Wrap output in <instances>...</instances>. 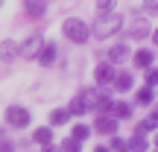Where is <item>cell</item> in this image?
Masks as SVG:
<instances>
[{
    "instance_id": "cell-21",
    "label": "cell",
    "mask_w": 158,
    "mask_h": 152,
    "mask_svg": "<svg viewBox=\"0 0 158 152\" xmlns=\"http://www.w3.org/2000/svg\"><path fill=\"white\" fill-rule=\"evenodd\" d=\"M114 9H117V0H97V15H106Z\"/></svg>"
},
{
    "instance_id": "cell-4",
    "label": "cell",
    "mask_w": 158,
    "mask_h": 152,
    "mask_svg": "<svg viewBox=\"0 0 158 152\" xmlns=\"http://www.w3.org/2000/svg\"><path fill=\"white\" fill-rule=\"evenodd\" d=\"M91 94H94V91H79L73 100L68 102V114H73V117H82L85 111H91Z\"/></svg>"
},
{
    "instance_id": "cell-3",
    "label": "cell",
    "mask_w": 158,
    "mask_h": 152,
    "mask_svg": "<svg viewBox=\"0 0 158 152\" xmlns=\"http://www.w3.org/2000/svg\"><path fill=\"white\" fill-rule=\"evenodd\" d=\"M3 120H6V129H27V126L32 123V114L23 105H6Z\"/></svg>"
},
{
    "instance_id": "cell-30",
    "label": "cell",
    "mask_w": 158,
    "mask_h": 152,
    "mask_svg": "<svg viewBox=\"0 0 158 152\" xmlns=\"http://www.w3.org/2000/svg\"><path fill=\"white\" fill-rule=\"evenodd\" d=\"M94 152H108V146H94Z\"/></svg>"
},
{
    "instance_id": "cell-23",
    "label": "cell",
    "mask_w": 158,
    "mask_h": 152,
    "mask_svg": "<svg viewBox=\"0 0 158 152\" xmlns=\"http://www.w3.org/2000/svg\"><path fill=\"white\" fill-rule=\"evenodd\" d=\"M149 32H152V29H149V27H143V23H135V27H132V38H147V35Z\"/></svg>"
},
{
    "instance_id": "cell-7",
    "label": "cell",
    "mask_w": 158,
    "mask_h": 152,
    "mask_svg": "<svg viewBox=\"0 0 158 152\" xmlns=\"http://www.w3.org/2000/svg\"><path fill=\"white\" fill-rule=\"evenodd\" d=\"M147 149H152V146H149V141H147V132H143V129H135L132 141L126 143V152H147Z\"/></svg>"
},
{
    "instance_id": "cell-25",
    "label": "cell",
    "mask_w": 158,
    "mask_h": 152,
    "mask_svg": "<svg viewBox=\"0 0 158 152\" xmlns=\"http://www.w3.org/2000/svg\"><path fill=\"white\" fill-rule=\"evenodd\" d=\"M108 149H117V152H123V149H126V141L114 135V138H111V146H108Z\"/></svg>"
},
{
    "instance_id": "cell-11",
    "label": "cell",
    "mask_w": 158,
    "mask_h": 152,
    "mask_svg": "<svg viewBox=\"0 0 158 152\" xmlns=\"http://www.w3.org/2000/svg\"><path fill=\"white\" fill-rule=\"evenodd\" d=\"M129 56H132V62H135V68H152V62H155L152 50H135V53H129Z\"/></svg>"
},
{
    "instance_id": "cell-16",
    "label": "cell",
    "mask_w": 158,
    "mask_h": 152,
    "mask_svg": "<svg viewBox=\"0 0 158 152\" xmlns=\"http://www.w3.org/2000/svg\"><path fill=\"white\" fill-rule=\"evenodd\" d=\"M135 102H138V105H152V102H155V91L149 88V85L138 88L135 91Z\"/></svg>"
},
{
    "instance_id": "cell-33",
    "label": "cell",
    "mask_w": 158,
    "mask_h": 152,
    "mask_svg": "<svg viewBox=\"0 0 158 152\" xmlns=\"http://www.w3.org/2000/svg\"><path fill=\"white\" fill-rule=\"evenodd\" d=\"M123 152H126V149H123Z\"/></svg>"
},
{
    "instance_id": "cell-12",
    "label": "cell",
    "mask_w": 158,
    "mask_h": 152,
    "mask_svg": "<svg viewBox=\"0 0 158 152\" xmlns=\"http://www.w3.org/2000/svg\"><path fill=\"white\" fill-rule=\"evenodd\" d=\"M15 59H18V44H15V41H9V38L0 41V62L9 64V62H15Z\"/></svg>"
},
{
    "instance_id": "cell-14",
    "label": "cell",
    "mask_w": 158,
    "mask_h": 152,
    "mask_svg": "<svg viewBox=\"0 0 158 152\" xmlns=\"http://www.w3.org/2000/svg\"><path fill=\"white\" fill-rule=\"evenodd\" d=\"M132 82H135V79H132L129 70H120V73H114V76H111V85H114L117 91H129V88H132Z\"/></svg>"
},
{
    "instance_id": "cell-27",
    "label": "cell",
    "mask_w": 158,
    "mask_h": 152,
    "mask_svg": "<svg viewBox=\"0 0 158 152\" xmlns=\"http://www.w3.org/2000/svg\"><path fill=\"white\" fill-rule=\"evenodd\" d=\"M143 12H147V15H155V0H147V3H143Z\"/></svg>"
},
{
    "instance_id": "cell-1",
    "label": "cell",
    "mask_w": 158,
    "mask_h": 152,
    "mask_svg": "<svg viewBox=\"0 0 158 152\" xmlns=\"http://www.w3.org/2000/svg\"><path fill=\"white\" fill-rule=\"evenodd\" d=\"M120 27H123V15H120V12H106V15H97L94 27H88V29L97 38H108V35L120 32Z\"/></svg>"
},
{
    "instance_id": "cell-17",
    "label": "cell",
    "mask_w": 158,
    "mask_h": 152,
    "mask_svg": "<svg viewBox=\"0 0 158 152\" xmlns=\"http://www.w3.org/2000/svg\"><path fill=\"white\" fill-rule=\"evenodd\" d=\"M108 114H114L117 120H126V117H132V102H123V100L111 102V111H108Z\"/></svg>"
},
{
    "instance_id": "cell-32",
    "label": "cell",
    "mask_w": 158,
    "mask_h": 152,
    "mask_svg": "<svg viewBox=\"0 0 158 152\" xmlns=\"http://www.w3.org/2000/svg\"><path fill=\"white\" fill-rule=\"evenodd\" d=\"M0 6H3V0H0Z\"/></svg>"
},
{
    "instance_id": "cell-2",
    "label": "cell",
    "mask_w": 158,
    "mask_h": 152,
    "mask_svg": "<svg viewBox=\"0 0 158 152\" xmlns=\"http://www.w3.org/2000/svg\"><path fill=\"white\" fill-rule=\"evenodd\" d=\"M62 32H64V38L73 41V44H85V41L91 38V29H88V23H85L82 18H64Z\"/></svg>"
},
{
    "instance_id": "cell-13",
    "label": "cell",
    "mask_w": 158,
    "mask_h": 152,
    "mask_svg": "<svg viewBox=\"0 0 158 152\" xmlns=\"http://www.w3.org/2000/svg\"><path fill=\"white\" fill-rule=\"evenodd\" d=\"M129 59V47L126 44H114L111 50H108V64H120Z\"/></svg>"
},
{
    "instance_id": "cell-28",
    "label": "cell",
    "mask_w": 158,
    "mask_h": 152,
    "mask_svg": "<svg viewBox=\"0 0 158 152\" xmlns=\"http://www.w3.org/2000/svg\"><path fill=\"white\" fill-rule=\"evenodd\" d=\"M0 152H15V146H12L9 141H3V138H0Z\"/></svg>"
},
{
    "instance_id": "cell-6",
    "label": "cell",
    "mask_w": 158,
    "mask_h": 152,
    "mask_svg": "<svg viewBox=\"0 0 158 152\" xmlns=\"http://www.w3.org/2000/svg\"><path fill=\"white\" fill-rule=\"evenodd\" d=\"M94 132H100V135H117V117L114 114H97Z\"/></svg>"
},
{
    "instance_id": "cell-10",
    "label": "cell",
    "mask_w": 158,
    "mask_h": 152,
    "mask_svg": "<svg viewBox=\"0 0 158 152\" xmlns=\"http://www.w3.org/2000/svg\"><path fill=\"white\" fill-rule=\"evenodd\" d=\"M111 76H114V64H97V68H94V82L97 85H108V82H111Z\"/></svg>"
},
{
    "instance_id": "cell-20",
    "label": "cell",
    "mask_w": 158,
    "mask_h": 152,
    "mask_svg": "<svg viewBox=\"0 0 158 152\" xmlns=\"http://www.w3.org/2000/svg\"><path fill=\"white\" fill-rule=\"evenodd\" d=\"M70 120L68 108H56V111H50V126H64Z\"/></svg>"
},
{
    "instance_id": "cell-9",
    "label": "cell",
    "mask_w": 158,
    "mask_h": 152,
    "mask_svg": "<svg viewBox=\"0 0 158 152\" xmlns=\"http://www.w3.org/2000/svg\"><path fill=\"white\" fill-rule=\"evenodd\" d=\"M56 53H59V50H56V44H53V41H44L35 59H38V62H41V64L47 68V64H53V62H56Z\"/></svg>"
},
{
    "instance_id": "cell-31",
    "label": "cell",
    "mask_w": 158,
    "mask_h": 152,
    "mask_svg": "<svg viewBox=\"0 0 158 152\" xmlns=\"http://www.w3.org/2000/svg\"><path fill=\"white\" fill-rule=\"evenodd\" d=\"M3 135H6V126H0V138H3Z\"/></svg>"
},
{
    "instance_id": "cell-26",
    "label": "cell",
    "mask_w": 158,
    "mask_h": 152,
    "mask_svg": "<svg viewBox=\"0 0 158 152\" xmlns=\"http://www.w3.org/2000/svg\"><path fill=\"white\" fill-rule=\"evenodd\" d=\"M155 82H158V73H155L152 68H147V85H149V88H155Z\"/></svg>"
},
{
    "instance_id": "cell-22",
    "label": "cell",
    "mask_w": 158,
    "mask_h": 152,
    "mask_svg": "<svg viewBox=\"0 0 158 152\" xmlns=\"http://www.w3.org/2000/svg\"><path fill=\"white\" fill-rule=\"evenodd\" d=\"M59 152H82V143L73 141V138H64V141H62V149H59Z\"/></svg>"
},
{
    "instance_id": "cell-8",
    "label": "cell",
    "mask_w": 158,
    "mask_h": 152,
    "mask_svg": "<svg viewBox=\"0 0 158 152\" xmlns=\"http://www.w3.org/2000/svg\"><path fill=\"white\" fill-rule=\"evenodd\" d=\"M111 102L114 100L108 94H97V91L91 94V108H94L97 114H108V111H111Z\"/></svg>"
},
{
    "instance_id": "cell-18",
    "label": "cell",
    "mask_w": 158,
    "mask_h": 152,
    "mask_svg": "<svg viewBox=\"0 0 158 152\" xmlns=\"http://www.w3.org/2000/svg\"><path fill=\"white\" fill-rule=\"evenodd\" d=\"M32 141L35 143H50L53 141V126H38V129L32 132Z\"/></svg>"
},
{
    "instance_id": "cell-5",
    "label": "cell",
    "mask_w": 158,
    "mask_h": 152,
    "mask_svg": "<svg viewBox=\"0 0 158 152\" xmlns=\"http://www.w3.org/2000/svg\"><path fill=\"white\" fill-rule=\"evenodd\" d=\"M41 44H44V35H41V32H32L23 44H18V56L35 59V56H38V50H41Z\"/></svg>"
},
{
    "instance_id": "cell-19",
    "label": "cell",
    "mask_w": 158,
    "mask_h": 152,
    "mask_svg": "<svg viewBox=\"0 0 158 152\" xmlns=\"http://www.w3.org/2000/svg\"><path fill=\"white\" fill-rule=\"evenodd\" d=\"M70 138H73V141H79V143H82V141H88V138H91V126L76 123L73 129H70Z\"/></svg>"
},
{
    "instance_id": "cell-29",
    "label": "cell",
    "mask_w": 158,
    "mask_h": 152,
    "mask_svg": "<svg viewBox=\"0 0 158 152\" xmlns=\"http://www.w3.org/2000/svg\"><path fill=\"white\" fill-rule=\"evenodd\" d=\"M41 152H59V146H53V141L50 143H41Z\"/></svg>"
},
{
    "instance_id": "cell-24",
    "label": "cell",
    "mask_w": 158,
    "mask_h": 152,
    "mask_svg": "<svg viewBox=\"0 0 158 152\" xmlns=\"http://www.w3.org/2000/svg\"><path fill=\"white\" fill-rule=\"evenodd\" d=\"M138 129H143V132H147V135H149V132H155V111H152V114H149V117H147V120H143V123H141V126H138Z\"/></svg>"
},
{
    "instance_id": "cell-15",
    "label": "cell",
    "mask_w": 158,
    "mask_h": 152,
    "mask_svg": "<svg viewBox=\"0 0 158 152\" xmlns=\"http://www.w3.org/2000/svg\"><path fill=\"white\" fill-rule=\"evenodd\" d=\"M23 9H27L29 18H41L47 9V0H23Z\"/></svg>"
}]
</instances>
